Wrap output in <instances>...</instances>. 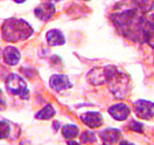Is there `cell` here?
Listing matches in <instances>:
<instances>
[{
  "mask_svg": "<svg viewBox=\"0 0 154 145\" xmlns=\"http://www.w3.org/2000/svg\"><path fill=\"white\" fill-rule=\"evenodd\" d=\"M110 19L118 32L134 42H143L145 26V13L135 6L112 13Z\"/></svg>",
  "mask_w": 154,
  "mask_h": 145,
  "instance_id": "6da1fadb",
  "label": "cell"
},
{
  "mask_svg": "<svg viewBox=\"0 0 154 145\" xmlns=\"http://www.w3.org/2000/svg\"><path fill=\"white\" fill-rule=\"evenodd\" d=\"M1 32H2V39L5 41L17 42L28 39L33 34V28L25 20L11 18L4 22Z\"/></svg>",
  "mask_w": 154,
  "mask_h": 145,
  "instance_id": "7a4b0ae2",
  "label": "cell"
},
{
  "mask_svg": "<svg viewBox=\"0 0 154 145\" xmlns=\"http://www.w3.org/2000/svg\"><path fill=\"white\" fill-rule=\"evenodd\" d=\"M118 71V69L113 66H106V67H97L94 68L92 70L89 71L88 74V81L94 84V86H99L104 84L110 78Z\"/></svg>",
  "mask_w": 154,
  "mask_h": 145,
  "instance_id": "3957f363",
  "label": "cell"
},
{
  "mask_svg": "<svg viewBox=\"0 0 154 145\" xmlns=\"http://www.w3.org/2000/svg\"><path fill=\"white\" fill-rule=\"evenodd\" d=\"M109 86H110V90L112 91V94L118 98H123L127 94L128 91V83H130V77L123 74L117 71L112 77L109 81Z\"/></svg>",
  "mask_w": 154,
  "mask_h": 145,
  "instance_id": "277c9868",
  "label": "cell"
},
{
  "mask_svg": "<svg viewBox=\"0 0 154 145\" xmlns=\"http://www.w3.org/2000/svg\"><path fill=\"white\" fill-rule=\"evenodd\" d=\"M6 87L7 90L13 95H18L22 99H27L29 97L27 84L23 78H21L17 74H11L6 80Z\"/></svg>",
  "mask_w": 154,
  "mask_h": 145,
  "instance_id": "5b68a950",
  "label": "cell"
},
{
  "mask_svg": "<svg viewBox=\"0 0 154 145\" xmlns=\"http://www.w3.org/2000/svg\"><path fill=\"white\" fill-rule=\"evenodd\" d=\"M135 115L143 119H152L154 117V103L146 99H138L133 104Z\"/></svg>",
  "mask_w": 154,
  "mask_h": 145,
  "instance_id": "8992f818",
  "label": "cell"
},
{
  "mask_svg": "<svg viewBox=\"0 0 154 145\" xmlns=\"http://www.w3.org/2000/svg\"><path fill=\"white\" fill-rule=\"evenodd\" d=\"M35 15L42 21H48L50 20L54 14H55V7H54V2H45L41 4L34 10Z\"/></svg>",
  "mask_w": 154,
  "mask_h": 145,
  "instance_id": "52a82bcc",
  "label": "cell"
},
{
  "mask_svg": "<svg viewBox=\"0 0 154 145\" xmlns=\"http://www.w3.org/2000/svg\"><path fill=\"white\" fill-rule=\"evenodd\" d=\"M130 112L131 110L125 103H117L115 106H110L109 109V114L117 121H125L130 115Z\"/></svg>",
  "mask_w": 154,
  "mask_h": 145,
  "instance_id": "ba28073f",
  "label": "cell"
},
{
  "mask_svg": "<svg viewBox=\"0 0 154 145\" xmlns=\"http://www.w3.org/2000/svg\"><path fill=\"white\" fill-rule=\"evenodd\" d=\"M50 87L56 91H62L66 89H70L72 87V83L69 81L66 75H53L49 81Z\"/></svg>",
  "mask_w": 154,
  "mask_h": 145,
  "instance_id": "9c48e42d",
  "label": "cell"
},
{
  "mask_svg": "<svg viewBox=\"0 0 154 145\" xmlns=\"http://www.w3.org/2000/svg\"><path fill=\"white\" fill-rule=\"evenodd\" d=\"M81 121L89 128H99L103 124V116L99 112L89 111L81 115Z\"/></svg>",
  "mask_w": 154,
  "mask_h": 145,
  "instance_id": "30bf717a",
  "label": "cell"
},
{
  "mask_svg": "<svg viewBox=\"0 0 154 145\" xmlns=\"http://www.w3.org/2000/svg\"><path fill=\"white\" fill-rule=\"evenodd\" d=\"M122 137V132L118 130V129H113V128H110V129H105L100 132V138L103 140L104 144H112L119 140V138Z\"/></svg>",
  "mask_w": 154,
  "mask_h": 145,
  "instance_id": "8fae6325",
  "label": "cell"
},
{
  "mask_svg": "<svg viewBox=\"0 0 154 145\" xmlns=\"http://www.w3.org/2000/svg\"><path fill=\"white\" fill-rule=\"evenodd\" d=\"M4 58L5 62L10 66H15L20 61V52L13 46H8L4 50Z\"/></svg>",
  "mask_w": 154,
  "mask_h": 145,
  "instance_id": "7c38bea8",
  "label": "cell"
},
{
  "mask_svg": "<svg viewBox=\"0 0 154 145\" xmlns=\"http://www.w3.org/2000/svg\"><path fill=\"white\" fill-rule=\"evenodd\" d=\"M46 38H47V42L50 46H61V45H64V42H66V39H64L62 32L58 29L49 30Z\"/></svg>",
  "mask_w": 154,
  "mask_h": 145,
  "instance_id": "4fadbf2b",
  "label": "cell"
},
{
  "mask_svg": "<svg viewBox=\"0 0 154 145\" xmlns=\"http://www.w3.org/2000/svg\"><path fill=\"white\" fill-rule=\"evenodd\" d=\"M78 132H79L78 126L75 124H67L62 128V134L66 139H74L75 137H77Z\"/></svg>",
  "mask_w": 154,
  "mask_h": 145,
  "instance_id": "5bb4252c",
  "label": "cell"
},
{
  "mask_svg": "<svg viewBox=\"0 0 154 145\" xmlns=\"http://www.w3.org/2000/svg\"><path fill=\"white\" fill-rule=\"evenodd\" d=\"M55 115V109L53 108L51 104H47L43 109H41L36 114V118L38 119H49Z\"/></svg>",
  "mask_w": 154,
  "mask_h": 145,
  "instance_id": "9a60e30c",
  "label": "cell"
},
{
  "mask_svg": "<svg viewBox=\"0 0 154 145\" xmlns=\"http://www.w3.org/2000/svg\"><path fill=\"white\" fill-rule=\"evenodd\" d=\"M11 132V128L10 124L5 121H1L0 122V139H4V138H7L10 136Z\"/></svg>",
  "mask_w": 154,
  "mask_h": 145,
  "instance_id": "2e32d148",
  "label": "cell"
},
{
  "mask_svg": "<svg viewBox=\"0 0 154 145\" xmlns=\"http://www.w3.org/2000/svg\"><path fill=\"white\" fill-rule=\"evenodd\" d=\"M96 139V135L91 131H84L81 135V142L82 143H95Z\"/></svg>",
  "mask_w": 154,
  "mask_h": 145,
  "instance_id": "e0dca14e",
  "label": "cell"
},
{
  "mask_svg": "<svg viewBox=\"0 0 154 145\" xmlns=\"http://www.w3.org/2000/svg\"><path fill=\"white\" fill-rule=\"evenodd\" d=\"M127 128H128L130 130L134 131V132H139V134H141V132L144 131V125H143L141 123H139L138 121H131V122L128 123Z\"/></svg>",
  "mask_w": 154,
  "mask_h": 145,
  "instance_id": "ac0fdd59",
  "label": "cell"
},
{
  "mask_svg": "<svg viewBox=\"0 0 154 145\" xmlns=\"http://www.w3.org/2000/svg\"><path fill=\"white\" fill-rule=\"evenodd\" d=\"M5 108H6V101H5V97H4L2 91L0 90V111L5 110Z\"/></svg>",
  "mask_w": 154,
  "mask_h": 145,
  "instance_id": "d6986e66",
  "label": "cell"
},
{
  "mask_svg": "<svg viewBox=\"0 0 154 145\" xmlns=\"http://www.w3.org/2000/svg\"><path fill=\"white\" fill-rule=\"evenodd\" d=\"M13 1H15V2H18V4H22V2H25L26 0H13Z\"/></svg>",
  "mask_w": 154,
  "mask_h": 145,
  "instance_id": "ffe728a7",
  "label": "cell"
},
{
  "mask_svg": "<svg viewBox=\"0 0 154 145\" xmlns=\"http://www.w3.org/2000/svg\"><path fill=\"white\" fill-rule=\"evenodd\" d=\"M50 2H57V1H61V0H49Z\"/></svg>",
  "mask_w": 154,
  "mask_h": 145,
  "instance_id": "44dd1931",
  "label": "cell"
},
{
  "mask_svg": "<svg viewBox=\"0 0 154 145\" xmlns=\"http://www.w3.org/2000/svg\"><path fill=\"white\" fill-rule=\"evenodd\" d=\"M0 56H1V50H0Z\"/></svg>",
  "mask_w": 154,
  "mask_h": 145,
  "instance_id": "7402d4cb",
  "label": "cell"
},
{
  "mask_svg": "<svg viewBox=\"0 0 154 145\" xmlns=\"http://www.w3.org/2000/svg\"><path fill=\"white\" fill-rule=\"evenodd\" d=\"M84 1H89V0H84Z\"/></svg>",
  "mask_w": 154,
  "mask_h": 145,
  "instance_id": "603a6c76",
  "label": "cell"
}]
</instances>
